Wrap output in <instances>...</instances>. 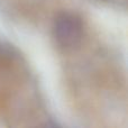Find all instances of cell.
I'll use <instances>...</instances> for the list:
<instances>
[{
  "instance_id": "cell-1",
  "label": "cell",
  "mask_w": 128,
  "mask_h": 128,
  "mask_svg": "<svg viewBox=\"0 0 128 128\" xmlns=\"http://www.w3.org/2000/svg\"><path fill=\"white\" fill-rule=\"evenodd\" d=\"M81 18L73 12H61L53 22V36L56 44L64 50H72L83 38Z\"/></svg>"
}]
</instances>
